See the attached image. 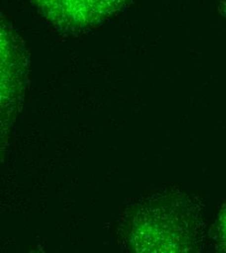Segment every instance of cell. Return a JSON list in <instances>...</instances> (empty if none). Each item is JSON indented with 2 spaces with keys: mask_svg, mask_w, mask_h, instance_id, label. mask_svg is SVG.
<instances>
[{
  "mask_svg": "<svg viewBox=\"0 0 226 253\" xmlns=\"http://www.w3.org/2000/svg\"><path fill=\"white\" fill-rule=\"evenodd\" d=\"M40 13L65 32H83L119 12L129 0H33Z\"/></svg>",
  "mask_w": 226,
  "mask_h": 253,
  "instance_id": "cell-1",
  "label": "cell"
}]
</instances>
